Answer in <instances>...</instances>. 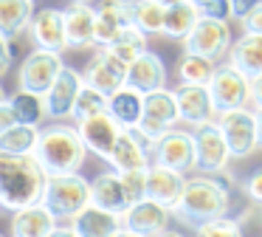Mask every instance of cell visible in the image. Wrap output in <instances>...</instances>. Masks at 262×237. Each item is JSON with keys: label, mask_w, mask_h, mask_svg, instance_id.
Wrapping results in <instances>:
<instances>
[{"label": "cell", "mask_w": 262, "mask_h": 237, "mask_svg": "<svg viewBox=\"0 0 262 237\" xmlns=\"http://www.w3.org/2000/svg\"><path fill=\"white\" fill-rule=\"evenodd\" d=\"M48 172L31 155L0 152V209L17 212L42 201Z\"/></svg>", "instance_id": "1"}, {"label": "cell", "mask_w": 262, "mask_h": 237, "mask_svg": "<svg viewBox=\"0 0 262 237\" xmlns=\"http://www.w3.org/2000/svg\"><path fill=\"white\" fill-rule=\"evenodd\" d=\"M223 172H226V169H223ZM223 172L186 178L181 198H178V203L172 206V214H175L178 220H183L186 226H192V229L200 223H206V220L228 214V209H231V195H228V181L223 178Z\"/></svg>", "instance_id": "2"}, {"label": "cell", "mask_w": 262, "mask_h": 237, "mask_svg": "<svg viewBox=\"0 0 262 237\" xmlns=\"http://www.w3.org/2000/svg\"><path fill=\"white\" fill-rule=\"evenodd\" d=\"M34 158L48 175L79 172L88 158V147L76 127H71V124H48V127H40Z\"/></svg>", "instance_id": "3"}, {"label": "cell", "mask_w": 262, "mask_h": 237, "mask_svg": "<svg viewBox=\"0 0 262 237\" xmlns=\"http://www.w3.org/2000/svg\"><path fill=\"white\" fill-rule=\"evenodd\" d=\"M40 203L57 220H74L91 203V181L82 178L79 172L48 175L46 192H42Z\"/></svg>", "instance_id": "4"}, {"label": "cell", "mask_w": 262, "mask_h": 237, "mask_svg": "<svg viewBox=\"0 0 262 237\" xmlns=\"http://www.w3.org/2000/svg\"><path fill=\"white\" fill-rule=\"evenodd\" d=\"M181 122L178 118V102H175V93L166 88H158L152 93H144V110H141V118L136 124V133L141 135L147 144L158 141L166 130H172L175 124Z\"/></svg>", "instance_id": "5"}, {"label": "cell", "mask_w": 262, "mask_h": 237, "mask_svg": "<svg viewBox=\"0 0 262 237\" xmlns=\"http://www.w3.org/2000/svg\"><path fill=\"white\" fill-rule=\"evenodd\" d=\"M206 88H209L214 113H226V110H234V107H245L251 102V79L245 76V73H239L237 68H231L228 62L214 68V76L209 79Z\"/></svg>", "instance_id": "6"}, {"label": "cell", "mask_w": 262, "mask_h": 237, "mask_svg": "<svg viewBox=\"0 0 262 237\" xmlns=\"http://www.w3.org/2000/svg\"><path fill=\"white\" fill-rule=\"evenodd\" d=\"M231 28L228 20H217V17H203L194 23V28L183 37V48L189 54H200L209 60H220L223 54H228L231 48Z\"/></svg>", "instance_id": "7"}, {"label": "cell", "mask_w": 262, "mask_h": 237, "mask_svg": "<svg viewBox=\"0 0 262 237\" xmlns=\"http://www.w3.org/2000/svg\"><path fill=\"white\" fill-rule=\"evenodd\" d=\"M217 127L228 144L231 158H248L256 150V122L254 110L248 107H234V110L217 113Z\"/></svg>", "instance_id": "8"}, {"label": "cell", "mask_w": 262, "mask_h": 237, "mask_svg": "<svg viewBox=\"0 0 262 237\" xmlns=\"http://www.w3.org/2000/svg\"><path fill=\"white\" fill-rule=\"evenodd\" d=\"M194 169H200L203 175H217L223 169H228L231 152L223 139L217 122H206L194 127Z\"/></svg>", "instance_id": "9"}, {"label": "cell", "mask_w": 262, "mask_h": 237, "mask_svg": "<svg viewBox=\"0 0 262 237\" xmlns=\"http://www.w3.org/2000/svg\"><path fill=\"white\" fill-rule=\"evenodd\" d=\"M65 68L62 54H54V51H42L34 48L29 56L23 60L17 71V85L23 90H31V93L46 96V90L54 85V79L59 76V71Z\"/></svg>", "instance_id": "10"}, {"label": "cell", "mask_w": 262, "mask_h": 237, "mask_svg": "<svg viewBox=\"0 0 262 237\" xmlns=\"http://www.w3.org/2000/svg\"><path fill=\"white\" fill-rule=\"evenodd\" d=\"M149 152H152V164L169 167L175 172L194 169V135L186 130H166L158 141L149 144Z\"/></svg>", "instance_id": "11"}, {"label": "cell", "mask_w": 262, "mask_h": 237, "mask_svg": "<svg viewBox=\"0 0 262 237\" xmlns=\"http://www.w3.org/2000/svg\"><path fill=\"white\" fill-rule=\"evenodd\" d=\"M76 130H79L88 152H93V155L107 161L124 127H121L107 110H102V113H96V116H88V118H82V122H76Z\"/></svg>", "instance_id": "12"}, {"label": "cell", "mask_w": 262, "mask_h": 237, "mask_svg": "<svg viewBox=\"0 0 262 237\" xmlns=\"http://www.w3.org/2000/svg\"><path fill=\"white\" fill-rule=\"evenodd\" d=\"M127 68L130 65L124 60H119L110 48H99L93 54V60L88 62L82 79H85V85H91V88H96V90L110 96L113 90H119L127 82Z\"/></svg>", "instance_id": "13"}, {"label": "cell", "mask_w": 262, "mask_h": 237, "mask_svg": "<svg viewBox=\"0 0 262 237\" xmlns=\"http://www.w3.org/2000/svg\"><path fill=\"white\" fill-rule=\"evenodd\" d=\"M82 85H85L82 73L76 71V68L65 65L62 71H59V76L54 79V85L46 90V96H42V99H46L48 118H57V122L71 118V110H74V102H76V96H79Z\"/></svg>", "instance_id": "14"}, {"label": "cell", "mask_w": 262, "mask_h": 237, "mask_svg": "<svg viewBox=\"0 0 262 237\" xmlns=\"http://www.w3.org/2000/svg\"><path fill=\"white\" fill-rule=\"evenodd\" d=\"M29 34L37 48L62 54L68 48V43H65V9L48 6V9L34 11V17L29 23Z\"/></svg>", "instance_id": "15"}, {"label": "cell", "mask_w": 262, "mask_h": 237, "mask_svg": "<svg viewBox=\"0 0 262 237\" xmlns=\"http://www.w3.org/2000/svg\"><path fill=\"white\" fill-rule=\"evenodd\" d=\"M169 220H172V209L161 206V203L149 201V198L130 203L127 212L121 214V226L138 231V234H144V237H155L164 229H169Z\"/></svg>", "instance_id": "16"}, {"label": "cell", "mask_w": 262, "mask_h": 237, "mask_svg": "<svg viewBox=\"0 0 262 237\" xmlns=\"http://www.w3.org/2000/svg\"><path fill=\"white\" fill-rule=\"evenodd\" d=\"M175 102H178V118L192 127L206 122H214V105H211V96L206 85H178L175 90Z\"/></svg>", "instance_id": "17"}, {"label": "cell", "mask_w": 262, "mask_h": 237, "mask_svg": "<svg viewBox=\"0 0 262 237\" xmlns=\"http://www.w3.org/2000/svg\"><path fill=\"white\" fill-rule=\"evenodd\" d=\"M96 28H93V45L104 48L110 45L124 26H130V0H96Z\"/></svg>", "instance_id": "18"}, {"label": "cell", "mask_w": 262, "mask_h": 237, "mask_svg": "<svg viewBox=\"0 0 262 237\" xmlns=\"http://www.w3.org/2000/svg\"><path fill=\"white\" fill-rule=\"evenodd\" d=\"M107 164L116 172H130V169H147L149 167V144L136 130H121Z\"/></svg>", "instance_id": "19"}, {"label": "cell", "mask_w": 262, "mask_h": 237, "mask_svg": "<svg viewBox=\"0 0 262 237\" xmlns=\"http://www.w3.org/2000/svg\"><path fill=\"white\" fill-rule=\"evenodd\" d=\"M124 85L136 88L138 93H152V90L164 88V85H166V65H164V60L147 48L144 54H138L136 60L130 62Z\"/></svg>", "instance_id": "20"}, {"label": "cell", "mask_w": 262, "mask_h": 237, "mask_svg": "<svg viewBox=\"0 0 262 237\" xmlns=\"http://www.w3.org/2000/svg\"><path fill=\"white\" fill-rule=\"evenodd\" d=\"M183 184H186L183 172H175V169L161 167V164H149L147 167V198L161 203V206L166 209L175 206L183 192Z\"/></svg>", "instance_id": "21"}, {"label": "cell", "mask_w": 262, "mask_h": 237, "mask_svg": "<svg viewBox=\"0 0 262 237\" xmlns=\"http://www.w3.org/2000/svg\"><path fill=\"white\" fill-rule=\"evenodd\" d=\"M93 28H96L93 3H71L65 9V43H68V48L93 45Z\"/></svg>", "instance_id": "22"}, {"label": "cell", "mask_w": 262, "mask_h": 237, "mask_svg": "<svg viewBox=\"0 0 262 237\" xmlns=\"http://www.w3.org/2000/svg\"><path fill=\"white\" fill-rule=\"evenodd\" d=\"M91 203L99 209H107L113 214H124L130 201L124 195V184H121V175L116 169L102 172L99 178H93L91 184Z\"/></svg>", "instance_id": "23"}, {"label": "cell", "mask_w": 262, "mask_h": 237, "mask_svg": "<svg viewBox=\"0 0 262 237\" xmlns=\"http://www.w3.org/2000/svg\"><path fill=\"white\" fill-rule=\"evenodd\" d=\"M228 65L237 68L245 76H259L262 73V34L245 31L239 40H234L228 48Z\"/></svg>", "instance_id": "24"}, {"label": "cell", "mask_w": 262, "mask_h": 237, "mask_svg": "<svg viewBox=\"0 0 262 237\" xmlns=\"http://www.w3.org/2000/svg\"><path fill=\"white\" fill-rule=\"evenodd\" d=\"M57 226V218L42 203L12 212V237H48Z\"/></svg>", "instance_id": "25"}, {"label": "cell", "mask_w": 262, "mask_h": 237, "mask_svg": "<svg viewBox=\"0 0 262 237\" xmlns=\"http://www.w3.org/2000/svg\"><path fill=\"white\" fill-rule=\"evenodd\" d=\"M74 231L79 237H110L121 226V214H113L107 209H99L93 203H88L74 220H71Z\"/></svg>", "instance_id": "26"}, {"label": "cell", "mask_w": 262, "mask_h": 237, "mask_svg": "<svg viewBox=\"0 0 262 237\" xmlns=\"http://www.w3.org/2000/svg\"><path fill=\"white\" fill-rule=\"evenodd\" d=\"M141 110H144V93H138L130 85H121L119 90H113L107 96V113L124 130H136L138 118H141Z\"/></svg>", "instance_id": "27"}, {"label": "cell", "mask_w": 262, "mask_h": 237, "mask_svg": "<svg viewBox=\"0 0 262 237\" xmlns=\"http://www.w3.org/2000/svg\"><path fill=\"white\" fill-rule=\"evenodd\" d=\"M34 11V0H0V34L14 40L29 31Z\"/></svg>", "instance_id": "28"}, {"label": "cell", "mask_w": 262, "mask_h": 237, "mask_svg": "<svg viewBox=\"0 0 262 237\" xmlns=\"http://www.w3.org/2000/svg\"><path fill=\"white\" fill-rule=\"evenodd\" d=\"M9 105H12V110H14L17 124H31V127H40V124L48 118L46 99H42L40 93H31V90L17 88V93L9 96Z\"/></svg>", "instance_id": "29"}, {"label": "cell", "mask_w": 262, "mask_h": 237, "mask_svg": "<svg viewBox=\"0 0 262 237\" xmlns=\"http://www.w3.org/2000/svg\"><path fill=\"white\" fill-rule=\"evenodd\" d=\"M164 14L166 6H161L158 0H130V23L149 34H164Z\"/></svg>", "instance_id": "30"}, {"label": "cell", "mask_w": 262, "mask_h": 237, "mask_svg": "<svg viewBox=\"0 0 262 237\" xmlns=\"http://www.w3.org/2000/svg\"><path fill=\"white\" fill-rule=\"evenodd\" d=\"M200 20V9L192 0H183L178 6H169L164 14V34L172 40H183L194 28V23Z\"/></svg>", "instance_id": "31"}, {"label": "cell", "mask_w": 262, "mask_h": 237, "mask_svg": "<svg viewBox=\"0 0 262 237\" xmlns=\"http://www.w3.org/2000/svg\"><path fill=\"white\" fill-rule=\"evenodd\" d=\"M40 127L31 124H14V127L0 133V152H14V155H31L37 147Z\"/></svg>", "instance_id": "32"}, {"label": "cell", "mask_w": 262, "mask_h": 237, "mask_svg": "<svg viewBox=\"0 0 262 237\" xmlns=\"http://www.w3.org/2000/svg\"><path fill=\"white\" fill-rule=\"evenodd\" d=\"M214 60H209V56L183 51L181 62H178V79L183 85H209V79L214 76Z\"/></svg>", "instance_id": "33"}, {"label": "cell", "mask_w": 262, "mask_h": 237, "mask_svg": "<svg viewBox=\"0 0 262 237\" xmlns=\"http://www.w3.org/2000/svg\"><path fill=\"white\" fill-rule=\"evenodd\" d=\"M104 48H110L116 56H119V60H124L127 65H130L138 54H144V51H147V34L138 31V28L130 23V26L121 28L119 37H116L110 45H104Z\"/></svg>", "instance_id": "34"}, {"label": "cell", "mask_w": 262, "mask_h": 237, "mask_svg": "<svg viewBox=\"0 0 262 237\" xmlns=\"http://www.w3.org/2000/svg\"><path fill=\"white\" fill-rule=\"evenodd\" d=\"M102 110H107V93L91 88V85H82L79 96H76V102H74V110H71V118H74V122H82V118L96 116V113H102Z\"/></svg>", "instance_id": "35"}, {"label": "cell", "mask_w": 262, "mask_h": 237, "mask_svg": "<svg viewBox=\"0 0 262 237\" xmlns=\"http://www.w3.org/2000/svg\"><path fill=\"white\" fill-rule=\"evenodd\" d=\"M194 237H243V226L234 218L223 214V218L206 220V223L194 226Z\"/></svg>", "instance_id": "36"}, {"label": "cell", "mask_w": 262, "mask_h": 237, "mask_svg": "<svg viewBox=\"0 0 262 237\" xmlns=\"http://www.w3.org/2000/svg\"><path fill=\"white\" fill-rule=\"evenodd\" d=\"M121 184H124V195L130 203L144 201L147 198V169H130V172H119Z\"/></svg>", "instance_id": "37"}, {"label": "cell", "mask_w": 262, "mask_h": 237, "mask_svg": "<svg viewBox=\"0 0 262 237\" xmlns=\"http://www.w3.org/2000/svg\"><path fill=\"white\" fill-rule=\"evenodd\" d=\"M243 189H245V195H248L251 201L262 203V167H259V169H254V172H251L248 178H245Z\"/></svg>", "instance_id": "38"}, {"label": "cell", "mask_w": 262, "mask_h": 237, "mask_svg": "<svg viewBox=\"0 0 262 237\" xmlns=\"http://www.w3.org/2000/svg\"><path fill=\"white\" fill-rule=\"evenodd\" d=\"M259 3H262V0H228V9H231V17L245 20V17H248Z\"/></svg>", "instance_id": "39"}, {"label": "cell", "mask_w": 262, "mask_h": 237, "mask_svg": "<svg viewBox=\"0 0 262 237\" xmlns=\"http://www.w3.org/2000/svg\"><path fill=\"white\" fill-rule=\"evenodd\" d=\"M200 14L203 17H217V20H228V17H231V9H228V0H214V3L206 6Z\"/></svg>", "instance_id": "40"}, {"label": "cell", "mask_w": 262, "mask_h": 237, "mask_svg": "<svg viewBox=\"0 0 262 237\" xmlns=\"http://www.w3.org/2000/svg\"><path fill=\"white\" fill-rule=\"evenodd\" d=\"M243 28H245V31H251V34H262V3L243 20Z\"/></svg>", "instance_id": "41"}, {"label": "cell", "mask_w": 262, "mask_h": 237, "mask_svg": "<svg viewBox=\"0 0 262 237\" xmlns=\"http://www.w3.org/2000/svg\"><path fill=\"white\" fill-rule=\"evenodd\" d=\"M9 65H12V45H9V37L0 34V76H6Z\"/></svg>", "instance_id": "42"}, {"label": "cell", "mask_w": 262, "mask_h": 237, "mask_svg": "<svg viewBox=\"0 0 262 237\" xmlns=\"http://www.w3.org/2000/svg\"><path fill=\"white\" fill-rule=\"evenodd\" d=\"M14 124H17V118H14V110H12V105H9V99L0 102V133L14 127Z\"/></svg>", "instance_id": "43"}, {"label": "cell", "mask_w": 262, "mask_h": 237, "mask_svg": "<svg viewBox=\"0 0 262 237\" xmlns=\"http://www.w3.org/2000/svg\"><path fill=\"white\" fill-rule=\"evenodd\" d=\"M251 102L256 107H262V73L259 76H251Z\"/></svg>", "instance_id": "44"}, {"label": "cell", "mask_w": 262, "mask_h": 237, "mask_svg": "<svg viewBox=\"0 0 262 237\" xmlns=\"http://www.w3.org/2000/svg\"><path fill=\"white\" fill-rule=\"evenodd\" d=\"M48 237H79V234L74 231V226H54Z\"/></svg>", "instance_id": "45"}, {"label": "cell", "mask_w": 262, "mask_h": 237, "mask_svg": "<svg viewBox=\"0 0 262 237\" xmlns=\"http://www.w3.org/2000/svg\"><path fill=\"white\" fill-rule=\"evenodd\" d=\"M254 122H256V144L262 147V107L254 110Z\"/></svg>", "instance_id": "46"}, {"label": "cell", "mask_w": 262, "mask_h": 237, "mask_svg": "<svg viewBox=\"0 0 262 237\" xmlns=\"http://www.w3.org/2000/svg\"><path fill=\"white\" fill-rule=\"evenodd\" d=\"M110 237H144V234H138V231H133V229H124V226H119V229H116Z\"/></svg>", "instance_id": "47"}, {"label": "cell", "mask_w": 262, "mask_h": 237, "mask_svg": "<svg viewBox=\"0 0 262 237\" xmlns=\"http://www.w3.org/2000/svg\"><path fill=\"white\" fill-rule=\"evenodd\" d=\"M192 3H194V6H198V9H200V11H203V9H206V6H211V3H214V0H192Z\"/></svg>", "instance_id": "48"}, {"label": "cell", "mask_w": 262, "mask_h": 237, "mask_svg": "<svg viewBox=\"0 0 262 237\" xmlns=\"http://www.w3.org/2000/svg\"><path fill=\"white\" fill-rule=\"evenodd\" d=\"M155 237H183V234H178V231H169V229H164L161 234H155Z\"/></svg>", "instance_id": "49"}, {"label": "cell", "mask_w": 262, "mask_h": 237, "mask_svg": "<svg viewBox=\"0 0 262 237\" xmlns=\"http://www.w3.org/2000/svg\"><path fill=\"white\" fill-rule=\"evenodd\" d=\"M161 6H166V9H169V6H178V3H183V0H158Z\"/></svg>", "instance_id": "50"}, {"label": "cell", "mask_w": 262, "mask_h": 237, "mask_svg": "<svg viewBox=\"0 0 262 237\" xmlns=\"http://www.w3.org/2000/svg\"><path fill=\"white\" fill-rule=\"evenodd\" d=\"M9 96H6V90H3V85H0V102H6Z\"/></svg>", "instance_id": "51"}, {"label": "cell", "mask_w": 262, "mask_h": 237, "mask_svg": "<svg viewBox=\"0 0 262 237\" xmlns=\"http://www.w3.org/2000/svg\"><path fill=\"white\" fill-rule=\"evenodd\" d=\"M71 3H93V0H71Z\"/></svg>", "instance_id": "52"}, {"label": "cell", "mask_w": 262, "mask_h": 237, "mask_svg": "<svg viewBox=\"0 0 262 237\" xmlns=\"http://www.w3.org/2000/svg\"><path fill=\"white\" fill-rule=\"evenodd\" d=\"M0 237H3V234H0Z\"/></svg>", "instance_id": "53"}]
</instances>
